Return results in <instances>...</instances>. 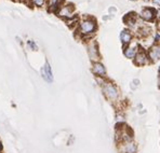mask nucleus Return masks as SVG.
<instances>
[{"label": "nucleus", "instance_id": "obj_1", "mask_svg": "<svg viewBox=\"0 0 160 153\" xmlns=\"http://www.w3.org/2000/svg\"><path fill=\"white\" fill-rule=\"evenodd\" d=\"M102 91L105 97L110 102H116L119 98V91L116 86L110 82H104L102 84Z\"/></svg>", "mask_w": 160, "mask_h": 153}, {"label": "nucleus", "instance_id": "obj_2", "mask_svg": "<svg viewBox=\"0 0 160 153\" xmlns=\"http://www.w3.org/2000/svg\"><path fill=\"white\" fill-rule=\"evenodd\" d=\"M96 30V23L93 20H84L80 23L79 31L82 36H89L95 32Z\"/></svg>", "mask_w": 160, "mask_h": 153}, {"label": "nucleus", "instance_id": "obj_3", "mask_svg": "<svg viewBox=\"0 0 160 153\" xmlns=\"http://www.w3.org/2000/svg\"><path fill=\"white\" fill-rule=\"evenodd\" d=\"M88 54L90 56V60H92L93 63L98 62L100 60V54H98V44L96 42H90L88 44Z\"/></svg>", "mask_w": 160, "mask_h": 153}, {"label": "nucleus", "instance_id": "obj_4", "mask_svg": "<svg viewBox=\"0 0 160 153\" xmlns=\"http://www.w3.org/2000/svg\"><path fill=\"white\" fill-rule=\"evenodd\" d=\"M136 151H138V147H136V143L134 141L129 140L121 142V146H120V152L121 153H136Z\"/></svg>", "mask_w": 160, "mask_h": 153}, {"label": "nucleus", "instance_id": "obj_5", "mask_svg": "<svg viewBox=\"0 0 160 153\" xmlns=\"http://www.w3.org/2000/svg\"><path fill=\"white\" fill-rule=\"evenodd\" d=\"M148 60L152 63H156L157 60H160V44H156V45L152 46L148 51Z\"/></svg>", "mask_w": 160, "mask_h": 153}, {"label": "nucleus", "instance_id": "obj_6", "mask_svg": "<svg viewBox=\"0 0 160 153\" xmlns=\"http://www.w3.org/2000/svg\"><path fill=\"white\" fill-rule=\"evenodd\" d=\"M58 16L63 18H72L74 16V7L72 4H67V6H63L58 10Z\"/></svg>", "mask_w": 160, "mask_h": 153}, {"label": "nucleus", "instance_id": "obj_7", "mask_svg": "<svg viewBox=\"0 0 160 153\" xmlns=\"http://www.w3.org/2000/svg\"><path fill=\"white\" fill-rule=\"evenodd\" d=\"M148 63V56L144 51L138 50L134 57V64L136 66H144Z\"/></svg>", "mask_w": 160, "mask_h": 153}, {"label": "nucleus", "instance_id": "obj_8", "mask_svg": "<svg viewBox=\"0 0 160 153\" xmlns=\"http://www.w3.org/2000/svg\"><path fill=\"white\" fill-rule=\"evenodd\" d=\"M41 74H42V78L46 80L47 82L51 83L53 81V74H52V70H51V66L48 62H46V64L42 67L41 69Z\"/></svg>", "mask_w": 160, "mask_h": 153}, {"label": "nucleus", "instance_id": "obj_9", "mask_svg": "<svg viewBox=\"0 0 160 153\" xmlns=\"http://www.w3.org/2000/svg\"><path fill=\"white\" fill-rule=\"evenodd\" d=\"M92 71L93 74H95L96 77H105L106 76V69H105L104 65L101 64L98 62H95L93 63V66H92Z\"/></svg>", "mask_w": 160, "mask_h": 153}, {"label": "nucleus", "instance_id": "obj_10", "mask_svg": "<svg viewBox=\"0 0 160 153\" xmlns=\"http://www.w3.org/2000/svg\"><path fill=\"white\" fill-rule=\"evenodd\" d=\"M155 16H156V12H155L154 9L145 8V9H143L142 12H141V17H142L144 21H147V22L154 20Z\"/></svg>", "mask_w": 160, "mask_h": 153}, {"label": "nucleus", "instance_id": "obj_11", "mask_svg": "<svg viewBox=\"0 0 160 153\" xmlns=\"http://www.w3.org/2000/svg\"><path fill=\"white\" fill-rule=\"evenodd\" d=\"M120 40H121L124 48H127L132 41V35L129 30H122L121 34H120Z\"/></svg>", "mask_w": 160, "mask_h": 153}, {"label": "nucleus", "instance_id": "obj_12", "mask_svg": "<svg viewBox=\"0 0 160 153\" xmlns=\"http://www.w3.org/2000/svg\"><path fill=\"white\" fill-rule=\"evenodd\" d=\"M138 49L136 45H131V46H127L126 50H124V56H126L127 58H134L136 55V53H138Z\"/></svg>", "mask_w": 160, "mask_h": 153}, {"label": "nucleus", "instance_id": "obj_13", "mask_svg": "<svg viewBox=\"0 0 160 153\" xmlns=\"http://www.w3.org/2000/svg\"><path fill=\"white\" fill-rule=\"evenodd\" d=\"M124 22L127 23V25H128L129 27H134L136 24L135 17H133L132 15H128L127 17H124Z\"/></svg>", "mask_w": 160, "mask_h": 153}, {"label": "nucleus", "instance_id": "obj_14", "mask_svg": "<svg viewBox=\"0 0 160 153\" xmlns=\"http://www.w3.org/2000/svg\"><path fill=\"white\" fill-rule=\"evenodd\" d=\"M61 3V0H49V7H50L52 10L58 8Z\"/></svg>", "mask_w": 160, "mask_h": 153}, {"label": "nucleus", "instance_id": "obj_15", "mask_svg": "<svg viewBox=\"0 0 160 153\" xmlns=\"http://www.w3.org/2000/svg\"><path fill=\"white\" fill-rule=\"evenodd\" d=\"M34 4H36L37 7H42L44 3V0H32Z\"/></svg>", "mask_w": 160, "mask_h": 153}, {"label": "nucleus", "instance_id": "obj_16", "mask_svg": "<svg viewBox=\"0 0 160 153\" xmlns=\"http://www.w3.org/2000/svg\"><path fill=\"white\" fill-rule=\"evenodd\" d=\"M156 16H157V18H158V20L160 21V10L158 11V12H157V14H156Z\"/></svg>", "mask_w": 160, "mask_h": 153}, {"label": "nucleus", "instance_id": "obj_17", "mask_svg": "<svg viewBox=\"0 0 160 153\" xmlns=\"http://www.w3.org/2000/svg\"><path fill=\"white\" fill-rule=\"evenodd\" d=\"M154 3L158 4V6H160V0H154Z\"/></svg>", "mask_w": 160, "mask_h": 153}, {"label": "nucleus", "instance_id": "obj_18", "mask_svg": "<svg viewBox=\"0 0 160 153\" xmlns=\"http://www.w3.org/2000/svg\"><path fill=\"white\" fill-rule=\"evenodd\" d=\"M1 149H2V145H1V141H0V151H1Z\"/></svg>", "mask_w": 160, "mask_h": 153}, {"label": "nucleus", "instance_id": "obj_19", "mask_svg": "<svg viewBox=\"0 0 160 153\" xmlns=\"http://www.w3.org/2000/svg\"><path fill=\"white\" fill-rule=\"evenodd\" d=\"M22 1H24V2H27V1H28V0H22Z\"/></svg>", "mask_w": 160, "mask_h": 153}, {"label": "nucleus", "instance_id": "obj_20", "mask_svg": "<svg viewBox=\"0 0 160 153\" xmlns=\"http://www.w3.org/2000/svg\"><path fill=\"white\" fill-rule=\"evenodd\" d=\"M159 77H160V68H159Z\"/></svg>", "mask_w": 160, "mask_h": 153}, {"label": "nucleus", "instance_id": "obj_21", "mask_svg": "<svg viewBox=\"0 0 160 153\" xmlns=\"http://www.w3.org/2000/svg\"><path fill=\"white\" fill-rule=\"evenodd\" d=\"M158 85H159V88H160V81H159V84H158Z\"/></svg>", "mask_w": 160, "mask_h": 153}, {"label": "nucleus", "instance_id": "obj_22", "mask_svg": "<svg viewBox=\"0 0 160 153\" xmlns=\"http://www.w3.org/2000/svg\"><path fill=\"white\" fill-rule=\"evenodd\" d=\"M144 1H148V0H144Z\"/></svg>", "mask_w": 160, "mask_h": 153}, {"label": "nucleus", "instance_id": "obj_23", "mask_svg": "<svg viewBox=\"0 0 160 153\" xmlns=\"http://www.w3.org/2000/svg\"><path fill=\"white\" fill-rule=\"evenodd\" d=\"M132 1H134V0H132Z\"/></svg>", "mask_w": 160, "mask_h": 153}]
</instances>
